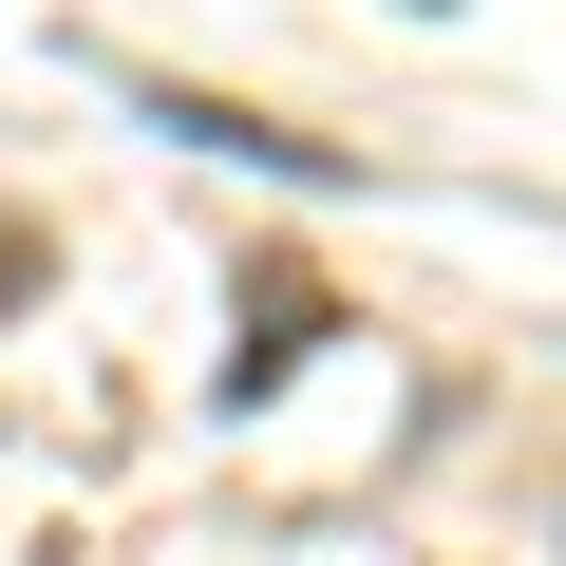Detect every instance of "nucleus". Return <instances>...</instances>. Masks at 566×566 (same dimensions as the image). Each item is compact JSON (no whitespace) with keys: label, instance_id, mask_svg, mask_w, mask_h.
<instances>
[{"label":"nucleus","instance_id":"obj_1","mask_svg":"<svg viewBox=\"0 0 566 566\" xmlns=\"http://www.w3.org/2000/svg\"><path fill=\"white\" fill-rule=\"evenodd\" d=\"M39 283H57V245H39L20 208H0V322H20V303H39Z\"/></svg>","mask_w":566,"mask_h":566}]
</instances>
